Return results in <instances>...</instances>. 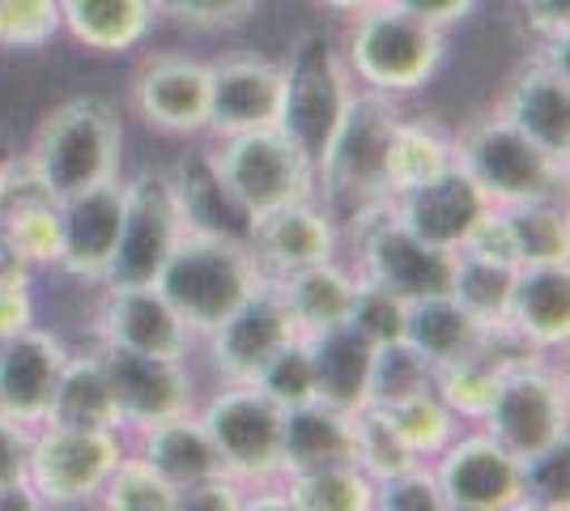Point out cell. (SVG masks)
I'll use <instances>...</instances> for the list:
<instances>
[{
  "label": "cell",
  "mask_w": 570,
  "mask_h": 511,
  "mask_svg": "<svg viewBox=\"0 0 570 511\" xmlns=\"http://www.w3.org/2000/svg\"><path fill=\"white\" fill-rule=\"evenodd\" d=\"M401 111L387 95L354 90L345 116L328 137V146L315 163V193H324V209L336 222H362L375 209L392 205L387 179V146Z\"/></svg>",
  "instance_id": "1"
},
{
  "label": "cell",
  "mask_w": 570,
  "mask_h": 511,
  "mask_svg": "<svg viewBox=\"0 0 570 511\" xmlns=\"http://www.w3.org/2000/svg\"><path fill=\"white\" fill-rule=\"evenodd\" d=\"M264 282L268 277L256 265L247 239H226L209 230H184V239L154 277V286L167 294V303L191 328V337H205L209 328H217Z\"/></svg>",
  "instance_id": "2"
},
{
  "label": "cell",
  "mask_w": 570,
  "mask_h": 511,
  "mask_svg": "<svg viewBox=\"0 0 570 511\" xmlns=\"http://www.w3.org/2000/svg\"><path fill=\"white\" fill-rule=\"evenodd\" d=\"M119 149H124V128L116 107L107 98L81 95L43 116L26 154V167L51 200H65L102 179H116Z\"/></svg>",
  "instance_id": "3"
},
{
  "label": "cell",
  "mask_w": 570,
  "mask_h": 511,
  "mask_svg": "<svg viewBox=\"0 0 570 511\" xmlns=\"http://www.w3.org/2000/svg\"><path fill=\"white\" fill-rule=\"evenodd\" d=\"M448 51V30L404 13L392 0H375L354 13L345 65L362 81V90L387 98L417 95L439 73Z\"/></svg>",
  "instance_id": "4"
},
{
  "label": "cell",
  "mask_w": 570,
  "mask_h": 511,
  "mask_svg": "<svg viewBox=\"0 0 570 511\" xmlns=\"http://www.w3.org/2000/svg\"><path fill=\"white\" fill-rule=\"evenodd\" d=\"M452 146L455 167L473 179L494 209L567 196V163L549 158L546 149L532 137H523L499 111L485 120H473L460 137H452Z\"/></svg>",
  "instance_id": "5"
},
{
  "label": "cell",
  "mask_w": 570,
  "mask_h": 511,
  "mask_svg": "<svg viewBox=\"0 0 570 511\" xmlns=\"http://www.w3.org/2000/svg\"><path fill=\"white\" fill-rule=\"evenodd\" d=\"M209 167L247 218H261L268 209L315 196V163L282 128L222 137V146L209 154Z\"/></svg>",
  "instance_id": "6"
},
{
  "label": "cell",
  "mask_w": 570,
  "mask_h": 511,
  "mask_svg": "<svg viewBox=\"0 0 570 511\" xmlns=\"http://www.w3.org/2000/svg\"><path fill=\"white\" fill-rule=\"evenodd\" d=\"M354 98V73L345 56L333 48L328 35H303L298 48L285 65V95H282V128L294 146L320 163V154L336 132Z\"/></svg>",
  "instance_id": "7"
},
{
  "label": "cell",
  "mask_w": 570,
  "mask_h": 511,
  "mask_svg": "<svg viewBox=\"0 0 570 511\" xmlns=\"http://www.w3.org/2000/svg\"><path fill=\"white\" fill-rule=\"evenodd\" d=\"M124 456L119 431H81L39 422L30 431L26 487L39 508H81L102 494L111 469Z\"/></svg>",
  "instance_id": "8"
},
{
  "label": "cell",
  "mask_w": 570,
  "mask_h": 511,
  "mask_svg": "<svg viewBox=\"0 0 570 511\" xmlns=\"http://www.w3.org/2000/svg\"><path fill=\"white\" fill-rule=\"evenodd\" d=\"M214 439L222 469L238 487H264L282 478V426L285 410L256 384H226L200 410Z\"/></svg>",
  "instance_id": "9"
},
{
  "label": "cell",
  "mask_w": 570,
  "mask_h": 511,
  "mask_svg": "<svg viewBox=\"0 0 570 511\" xmlns=\"http://www.w3.org/2000/svg\"><path fill=\"white\" fill-rule=\"evenodd\" d=\"M184 230H188V218L170 175L145 170L132 184H124L119 244L102 273V286H149L158 268L167 265L175 244L184 239Z\"/></svg>",
  "instance_id": "10"
},
{
  "label": "cell",
  "mask_w": 570,
  "mask_h": 511,
  "mask_svg": "<svg viewBox=\"0 0 570 511\" xmlns=\"http://www.w3.org/2000/svg\"><path fill=\"white\" fill-rule=\"evenodd\" d=\"M570 422V401H567V380L546 366L541 358L511 366L502 375L499 392L490 401V410L481 417V431L494 435L511 452V456H537L553 443L567 439Z\"/></svg>",
  "instance_id": "11"
},
{
  "label": "cell",
  "mask_w": 570,
  "mask_h": 511,
  "mask_svg": "<svg viewBox=\"0 0 570 511\" xmlns=\"http://www.w3.org/2000/svg\"><path fill=\"white\" fill-rule=\"evenodd\" d=\"M357 261H362V277L366 282L392 291L404 303H422V298L452 294L455 252L417 239L392 214V205H383L371 218L357 222Z\"/></svg>",
  "instance_id": "12"
},
{
  "label": "cell",
  "mask_w": 570,
  "mask_h": 511,
  "mask_svg": "<svg viewBox=\"0 0 570 511\" xmlns=\"http://www.w3.org/2000/svg\"><path fill=\"white\" fill-rule=\"evenodd\" d=\"M443 508L452 511H511L523 508V461L494 435H455L434 461Z\"/></svg>",
  "instance_id": "13"
},
{
  "label": "cell",
  "mask_w": 570,
  "mask_h": 511,
  "mask_svg": "<svg viewBox=\"0 0 570 511\" xmlns=\"http://www.w3.org/2000/svg\"><path fill=\"white\" fill-rule=\"evenodd\" d=\"M567 39H541L532 60L511 77L499 116L532 137L549 158H570V69Z\"/></svg>",
  "instance_id": "14"
},
{
  "label": "cell",
  "mask_w": 570,
  "mask_h": 511,
  "mask_svg": "<svg viewBox=\"0 0 570 511\" xmlns=\"http://www.w3.org/2000/svg\"><path fill=\"white\" fill-rule=\"evenodd\" d=\"M95 354L107 371V380H111L124 431H145L154 422H167V417L191 410V375L184 358L137 354V350L107 345V341Z\"/></svg>",
  "instance_id": "15"
},
{
  "label": "cell",
  "mask_w": 570,
  "mask_h": 511,
  "mask_svg": "<svg viewBox=\"0 0 570 511\" xmlns=\"http://www.w3.org/2000/svg\"><path fill=\"white\" fill-rule=\"evenodd\" d=\"M289 337H298V328H294V320L285 312L282 294H277L273 282H264L247 303H238L235 312L222 320L217 328L205 333L214 371L226 384H256V375L264 371V363H268Z\"/></svg>",
  "instance_id": "16"
},
{
  "label": "cell",
  "mask_w": 570,
  "mask_h": 511,
  "mask_svg": "<svg viewBox=\"0 0 570 511\" xmlns=\"http://www.w3.org/2000/svg\"><path fill=\"white\" fill-rule=\"evenodd\" d=\"M285 69L261 56H230L209 65V132L235 137L282 120Z\"/></svg>",
  "instance_id": "17"
},
{
  "label": "cell",
  "mask_w": 570,
  "mask_h": 511,
  "mask_svg": "<svg viewBox=\"0 0 570 511\" xmlns=\"http://www.w3.org/2000/svg\"><path fill=\"white\" fill-rule=\"evenodd\" d=\"M132 107L149 128L191 137L209 128V65L188 56H154L132 77Z\"/></svg>",
  "instance_id": "18"
},
{
  "label": "cell",
  "mask_w": 570,
  "mask_h": 511,
  "mask_svg": "<svg viewBox=\"0 0 570 511\" xmlns=\"http://www.w3.org/2000/svg\"><path fill=\"white\" fill-rule=\"evenodd\" d=\"M494 205L481 196L473 179L464 170L448 167L443 175H434L426 184L409 188V193L392 196V214L434 247H448V252H460L464 239L476 230V222L485 218Z\"/></svg>",
  "instance_id": "19"
},
{
  "label": "cell",
  "mask_w": 570,
  "mask_h": 511,
  "mask_svg": "<svg viewBox=\"0 0 570 511\" xmlns=\"http://www.w3.org/2000/svg\"><path fill=\"white\" fill-rule=\"evenodd\" d=\"M247 247L264 268V277H285L294 268L320 265L336 256V218L311 200H294L282 209H268L247 226Z\"/></svg>",
  "instance_id": "20"
},
{
  "label": "cell",
  "mask_w": 570,
  "mask_h": 511,
  "mask_svg": "<svg viewBox=\"0 0 570 511\" xmlns=\"http://www.w3.org/2000/svg\"><path fill=\"white\" fill-rule=\"evenodd\" d=\"M124 222V184L102 179L86 193L60 200V268L81 282H102L119 244Z\"/></svg>",
  "instance_id": "21"
},
{
  "label": "cell",
  "mask_w": 570,
  "mask_h": 511,
  "mask_svg": "<svg viewBox=\"0 0 570 511\" xmlns=\"http://www.w3.org/2000/svg\"><path fill=\"white\" fill-rule=\"evenodd\" d=\"M98 341L137 350V354H158V358H184L191 328L179 320V312L154 282L149 286H107L102 312H98Z\"/></svg>",
  "instance_id": "22"
},
{
  "label": "cell",
  "mask_w": 570,
  "mask_h": 511,
  "mask_svg": "<svg viewBox=\"0 0 570 511\" xmlns=\"http://www.w3.org/2000/svg\"><path fill=\"white\" fill-rule=\"evenodd\" d=\"M65 363H69V350L48 328L30 324L0 341V414L39 426L48 417L51 392H56Z\"/></svg>",
  "instance_id": "23"
},
{
  "label": "cell",
  "mask_w": 570,
  "mask_h": 511,
  "mask_svg": "<svg viewBox=\"0 0 570 511\" xmlns=\"http://www.w3.org/2000/svg\"><path fill=\"white\" fill-rule=\"evenodd\" d=\"M311 363H315V401L354 414L371 401V363L375 341H366L354 324H333L324 333H311Z\"/></svg>",
  "instance_id": "24"
},
{
  "label": "cell",
  "mask_w": 570,
  "mask_h": 511,
  "mask_svg": "<svg viewBox=\"0 0 570 511\" xmlns=\"http://www.w3.org/2000/svg\"><path fill=\"white\" fill-rule=\"evenodd\" d=\"M507 324L532 350H562L570 337V268L562 265H528L515 277Z\"/></svg>",
  "instance_id": "25"
},
{
  "label": "cell",
  "mask_w": 570,
  "mask_h": 511,
  "mask_svg": "<svg viewBox=\"0 0 570 511\" xmlns=\"http://www.w3.org/2000/svg\"><path fill=\"white\" fill-rule=\"evenodd\" d=\"M277 294H282L285 312L294 320V328L311 337V333H324L333 324H345L350 320V307H354V291L357 277L345 273L336 261H320V265L294 268L285 277H268Z\"/></svg>",
  "instance_id": "26"
},
{
  "label": "cell",
  "mask_w": 570,
  "mask_h": 511,
  "mask_svg": "<svg viewBox=\"0 0 570 511\" xmlns=\"http://www.w3.org/2000/svg\"><path fill=\"white\" fill-rule=\"evenodd\" d=\"M141 456L154 464L175 490L226 473V469H222V456H217V448H214V439H209V431H205V422L191 417V410L188 414L167 417V422L145 426Z\"/></svg>",
  "instance_id": "27"
},
{
  "label": "cell",
  "mask_w": 570,
  "mask_h": 511,
  "mask_svg": "<svg viewBox=\"0 0 570 511\" xmlns=\"http://www.w3.org/2000/svg\"><path fill=\"white\" fill-rule=\"evenodd\" d=\"M354 461V414L333 410L324 401H307L285 410L282 426V478L315 464Z\"/></svg>",
  "instance_id": "28"
},
{
  "label": "cell",
  "mask_w": 570,
  "mask_h": 511,
  "mask_svg": "<svg viewBox=\"0 0 570 511\" xmlns=\"http://www.w3.org/2000/svg\"><path fill=\"white\" fill-rule=\"evenodd\" d=\"M43 422L81 426V431H124L116 392H111V380L98 363V354H69Z\"/></svg>",
  "instance_id": "29"
},
{
  "label": "cell",
  "mask_w": 570,
  "mask_h": 511,
  "mask_svg": "<svg viewBox=\"0 0 570 511\" xmlns=\"http://www.w3.org/2000/svg\"><path fill=\"white\" fill-rule=\"evenodd\" d=\"M154 26V0H60V30L81 48L116 56L145 43Z\"/></svg>",
  "instance_id": "30"
},
{
  "label": "cell",
  "mask_w": 570,
  "mask_h": 511,
  "mask_svg": "<svg viewBox=\"0 0 570 511\" xmlns=\"http://www.w3.org/2000/svg\"><path fill=\"white\" fill-rule=\"evenodd\" d=\"M485 333V324H476L452 294H439V298H422V303H409V316H404V337L430 366L455 363L473 350Z\"/></svg>",
  "instance_id": "31"
},
{
  "label": "cell",
  "mask_w": 570,
  "mask_h": 511,
  "mask_svg": "<svg viewBox=\"0 0 570 511\" xmlns=\"http://www.w3.org/2000/svg\"><path fill=\"white\" fill-rule=\"evenodd\" d=\"M507 239H511V256L515 265H562L570 256V222L562 196H546V200H523V205H507L499 209Z\"/></svg>",
  "instance_id": "32"
},
{
  "label": "cell",
  "mask_w": 570,
  "mask_h": 511,
  "mask_svg": "<svg viewBox=\"0 0 570 511\" xmlns=\"http://www.w3.org/2000/svg\"><path fill=\"white\" fill-rule=\"evenodd\" d=\"M282 503L294 511H371L375 482L354 461L315 464L282 478Z\"/></svg>",
  "instance_id": "33"
},
{
  "label": "cell",
  "mask_w": 570,
  "mask_h": 511,
  "mask_svg": "<svg viewBox=\"0 0 570 511\" xmlns=\"http://www.w3.org/2000/svg\"><path fill=\"white\" fill-rule=\"evenodd\" d=\"M452 163H455V146L443 128H434L430 120H396L392 146H387L392 196H401L409 188L434 179V175H443Z\"/></svg>",
  "instance_id": "34"
},
{
  "label": "cell",
  "mask_w": 570,
  "mask_h": 511,
  "mask_svg": "<svg viewBox=\"0 0 570 511\" xmlns=\"http://www.w3.org/2000/svg\"><path fill=\"white\" fill-rule=\"evenodd\" d=\"M175 188H179V205H184V218L188 230H209V235H226V239H247V226L252 218L238 209V200L214 175L209 158L200 163H184L175 175Z\"/></svg>",
  "instance_id": "35"
},
{
  "label": "cell",
  "mask_w": 570,
  "mask_h": 511,
  "mask_svg": "<svg viewBox=\"0 0 570 511\" xmlns=\"http://www.w3.org/2000/svg\"><path fill=\"white\" fill-rule=\"evenodd\" d=\"M515 277H520V265H511V261L455 252L452 298L476 320V324H507V307H511Z\"/></svg>",
  "instance_id": "36"
},
{
  "label": "cell",
  "mask_w": 570,
  "mask_h": 511,
  "mask_svg": "<svg viewBox=\"0 0 570 511\" xmlns=\"http://www.w3.org/2000/svg\"><path fill=\"white\" fill-rule=\"evenodd\" d=\"M387 417H392V426L401 431L404 448L426 464L460 435V417L443 405V396H439L434 389L417 392V396H409V401H401V405H392Z\"/></svg>",
  "instance_id": "37"
},
{
  "label": "cell",
  "mask_w": 570,
  "mask_h": 511,
  "mask_svg": "<svg viewBox=\"0 0 570 511\" xmlns=\"http://www.w3.org/2000/svg\"><path fill=\"white\" fill-rule=\"evenodd\" d=\"M434 389V366L409 345V341H387L375 345V363H371V401L366 405H380L392 410L417 392Z\"/></svg>",
  "instance_id": "38"
},
{
  "label": "cell",
  "mask_w": 570,
  "mask_h": 511,
  "mask_svg": "<svg viewBox=\"0 0 570 511\" xmlns=\"http://www.w3.org/2000/svg\"><path fill=\"white\" fill-rule=\"evenodd\" d=\"M354 464L371 482H383V478L401 473L409 464H426V461H417V456L404 448L401 431L392 426L387 410L362 405V410H354Z\"/></svg>",
  "instance_id": "39"
},
{
  "label": "cell",
  "mask_w": 570,
  "mask_h": 511,
  "mask_svg": "<svg viewBox=\"0 0 570 511\" xmlns=\"http://www.w3.org/2000/svg\"><path fill=\"white\" fill-rule=\"evenodd\" d=\"M102 508L111 511H175V487L145 461V456H119L102 487Z\"/></svg>",
  "instance_id": "40"
},
{
  "label": "cell",
  "mask_w": 570,
  "mask_h": 511,
  "mask_svg": "<svg viewBox=\"0 0 570 511\" xmlns=\"http://www.w3.org/2000/svg\"><path fill=\"white\" fill-rule=\"evenodd\" d=\"M256 389H264L282 410H294V405H307L315 401V363H311V345L307 337H289L264 363V371L256 375Z\"/></svg>",
  "instance_id": "41"
},
{
  "label": "cell",
  "mask_w": 570,
  "mask_h": 511,
  "mask_svg": "<svg viewBox=\"0 0 570 511\" xmlns=\"http://www.w3.org/2000/svg\"><path fill=\"white\" fill-rule=\"evenodd\" d=\"M404 316H409V303H404V298H396V294L375 286V282H366V277H357L350 324H354L362 337L375 341V345L401 341L404 337Z\"/></svg>",
  "instance_id": "42"
},
{
  "label": "cell",
  "mask_w": 570,
  "mask_h": 511,
  "mask_svg": "<svg viewBox=\"0 0 570 511\" xmlns=\"http://www.w3.org/2000/svg\"><path fill=\"white\" fill-rule=\"evenodd\" d=\"M56 35H60V0H4L0 4L4 48H43Z\"/></svg>",
  "instance_id": "43"
},
{
  "label": "cell",
  "mask_w": 570,
  "mask_h": 511,
  "mask_svg": "<svg viewBox=\"0 0 570 511\" xmlns=\"http://www.w3.org/2000/svg\"><path fill=\"white\" fill-rule=\"evenodd\" d=\"M570 494V461H567V439L553 443L546 452L523 461V508H567Z\"/></svg>",
  "instance_id": "44"
},
{
  "label": "cell",
  "mask_w": 570,
  "mask_h": 511,
  "mask_svg": "<svg viewBox=\"0 0 570 511\" xmlns=\"http://www.w3.org/2000/svg\"><path fill=\"white\" fill-rule=\"evenodd\" d=\"M375 508L383 511H443L439 478L430 464H409L401 473L375 482Z\"/></svg>",
  "instance_id": "45"
},
{
  "label": "cell",
  "mask_w": 570,
  "mask_h": 511,
  "mask_svg": "<svg viewBox=\"0 0 570 511\" xmlns=\"http://www.w3.org/2000/svg\"><path fill=\"white\" fill-rule=\"evenodd\" d=\"M261 0H154V13L191 30H235L256 13Z\"/></svg>",
  "instance_id": "46"
},
{
  "label": "cell",
  "mask_w": 570,
  "mask_h": 511,
  "mask_svg": "<svg viewBox=\"0 0 570 511\" xmlns=\"http://www.w3.org/2000/svg\"><path fill=\"white\" fill-rule=\"evenodd\" d=\"M30 268H22L18 261H0V341L13 337L35 324V294H30Z\"/></svg>",
  "instance_id": "47"
},
{
  "label": "cell",
  "mask_w": 570,
  "mask_h": 511,
  "mask_svg": "<svg viewBox=\"0 0 570 511\" xmlns=\"http://www.w3.org/2000/svg\"><path fill=\"white\" fill-rule=\"evenodd\" d=\"M243 508V487H238L230 473H217L205 482H191V487L175 490V511H235Z\"/></svg>",
  "instance_id": "48"
},
{
  "label": "cell",
  "mask_w": 570,
  "mask_h": 511,
  "mask_svg": "<svg viewBox=\"0 0 570 511\" xmlns=\"http://www.w3.org/2000/svg\"><path fill=\"white\" fill-rule=\"evenodd\" d=\"M30 431L18 417L0 414V490L26 487V461H30Z\"/></svg>",
  "instance_id": "49"
},
{
  "label": "cell",
  "mask_w": 570,
  "mask_h": 511,
  "mask_svg": "<svg viewBox=\"0 0 570 511\" xmlns=\"http://www.w3.org/2000/svg\"><path fill=\"white\" fill-rule=\"evenodd\" d=\"M520 4L537 39H567L570 35V0H520Z\"/></svg>",
  "instance_id": "50"
},
{
  "label": "cell",
  "mask_w": 570,
  "mask_h": 511,
  "mask_svg": "<svg viewBox=\"0 0 570 511\" xmlns=\"http://www.w3.org/2000/svg\"><path fill=\"white\" fill-rule=\"evenodd\" d=\"M392 4H401L404 13H413V18H422V22L448 30V26L464 22V18L473 13L476 0H392Z\"/></svg>",
  "instance_id": "51"
},
{
  "label": "cell",
  "mask_w": 570,
  "mask_h": 511,
  "mask_svg": "<svg viewBox=\"0 0 570 511\" xmlns=\"http://www.w3.org/2000/svg\"><path fill=\"white\" fill-rule=\"evenodd\" d=\"M320 4H328L336 13H357V9H366V4H375V0H320Z\"/></svg>",
  "instance_id": "52"
},
{
  "label": "cell",
  "mask_w": 570,
  "mask_h": 511,
  "mask_svg": "<svg viewBox=\"0 0 570 511\" xmlns=\"http://www.w3.org/2000/svg\"><path fill=\"white\" fill-rule=\"evenodd\" d=\"M9 167H13V154L4 149V141H0V188H4V175H9Z\"/></svg>",
  "instance_id": "53"
},
{
  "label": "cell",
  "mask_w": 570,
  "mask_h": 511,
  "mask_svg": "<svg viewBox=\"0 0 570 511\" xmlns=\"http://www.w3.org/2000/svg\"><path fill=\"white\" fill-rule=\"evenodd\" d=\"M4 256H9V252H4V244H0V261H4Z\"/></svg>",
  "instance_id": "54"
}]
</instances>
